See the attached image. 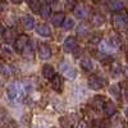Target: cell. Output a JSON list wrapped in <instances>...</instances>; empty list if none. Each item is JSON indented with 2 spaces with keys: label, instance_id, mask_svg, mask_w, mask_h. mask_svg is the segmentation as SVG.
Listing matches in <instances>:
<instances>
[{
  "label": "cell",
  "instance_id": "21",
  "mask_svg": "<svg viewBox=\"0 0 128 128\" xmlns=\"http://www.w3.org/2000/svg\"><path fill=\"white\" fill-rule=\"evenodd\" d=\"M80 66H81V68H82L83 70H86V72L94 70V64H92V62H91L90 59H87V58L82 59V60L80 62Z\"/></svg>",
  "mask_w": 128,
  "mask_h": 128
},
{
  "label": "cell",
  "instance_id": "34",
  "mask_svg": "<svg viewBox=\"0 0 128 128\" xmlns=\"http://www.w3.org/2000/svg\"><path fill=\"white\" fill-rule=\"evenodd\" d=\"M124 76H126V77L128 78V66H127V67L124 68Z\"/></svg>",
  "mask_w": 128,
  "mask_h": 128
},
{
  "label": "cell",
  "instance_id": "23",
  "mask_svg": "<svg viewBox=\"0 0 128 128\" xmlns=\"http://www.w3.org/2000/svg\"><path fill=\"white\" fill-rule=\"evenodd\" d=\"M74 26V20H73V18L72 17H67V18H64V20H63V23H62V27H63V30L64 31H69V30H72V27Z\"/></svg>",
  "mask_w": 128,
  "mask_h": 128
},
{
  "label": "cell",
  "instance_id": "42",
  "mask_svg": "<svg viewBox=\"0 0 128 128\" xmlns=\"http://www.w3.org/2000/svg\"><path fill=\"white\" fill-rule=\"evenodd\" d=\"M127 128H128V124H127Z\"/></svg>",
  "mask_w": 128,
  "mask_h": 128
},
{
  "label": "cell",
  "instance_id": "9",
  "mask_svg": "<svg viewBox=\"0 0 128 128\" xmlns=\"http://www.w3.org/2000/svg\"><path fill=\"white\" fill-rule=\"evenodd\" d=\"M35 28H36L37 35H40L41 37H49V36H51V30L45 23H40V24L35 26Z\"/></svg>",
  "mask_w": 128,
  "mask_h": 128
},
{
  "label": "cell",
  "instance_id": "25",
  "mask_svg": "<svg viewBox=\"0 0 128 128\" xmlns=\"http://www.w3.org/2000/svg\"><path fill=\"white\" fill-rule=\"evenodd\" d=\"M13 73L12 70V67L8 66V64H0V74L3 76H10Z\"/></svg>",
  "mask_w": 128,
  "mask_h": 128
},
{
  "label": "cell",
  "instance_id": "22",
  "mask_svg": "<svg viewBox=\"0 0 128 128\" xmlns=\"http://www.w3.org/2000/svg\"><path fill=\"white\" fill-rule=\"evenodd\" d=\"M122 72V68H120V64L118 62H113L112 63V66H110V74L113 77H116V76H119Z\"/></svg>",
  "mask_w": 128,
  "mask_h": 128
},
{
  "label": "cell",
  "instance_id": "41",
  "mask_svg": "<svg viewBox=\"0 0 128 128\" xmlns=\"http://www.w3.org/2000/svg\"><path fill=\"white\" fill-rule=\"evenodd\" d=\"M0 86H2V80H0Z\"/></svg>",
  "mask_w": 128,
  "mask_h": 128
},
{
  "label": "cell",
  "instance_id": "4",
  "mask_svg": "<svg viewBox=\"0 0 128 128\" xmlns=\"http://www.w3.org/2000/svg\"><path fill=\"white\" fill-rule=\"evenodd\" d=\"M77 48H78L77 40H76V37H73V36L67 37L66 40H64V42H63V50L66 52H72V51L76 50Z\"/></svg>",
  "mask_w": 128,
  "mask_h": 128
},
{
  "label": "cell",
  "instance_id": "14",
  "mask_svg": "<svg viewBox=\"0 0 128 128\" xmlns=\"http://www.w3.org/2000/svg\"><path fill=\"white\" fill-rule=\"evenodd\" d=\"M102 110H104V114H105L106 116H112V115L115 113V110H116L115 104H114L113 101H106V102L104 104Z\"/></svg>",
  "mask_w": 128,
  "mask_h": 128
},
{
  "label": "cell",
  "instance_id": "40",
  "mask_svg": "<svg viewBox=\"0 0 128 128\" xmlns=\"http://www.w3.org/2000/svg\"><path fill=\"white\" fill-rule=\"evenodd\" d=\"M27 2H28V3H31V2H32V0H27Z\"/></svg>",
  "mask_w": 128,
  "mask_h": 128
},
{
  "label": "cell",
  "instance_id": "3",
  "mask_svg": "<svg viewBox=\"0 0 128 128\" xmlns=\"http://www.w3.org/2000/svg\"><path fill=\"white\" fill-rule=\"evenodd\" d=\"M128 23V19L127 16L123 13H116L112 17V24L115 30H123Z\"/></svg>",
  "mask_w": 128,
  "mask_h": 128
},
{
  "label": "cell",
  "instance_id": "1",
  "mask_svg": "<svg viewBox=\"0 0 128 128\" xmlns=\"http://www.w3.org/2000/svg\"><path fill=\"white\" fill-rule=\"evenodd\" d=\"M31 90V84L28 81L23 80V81H13L8 84L6 87V95L8 99L10 101H16V102H20L23 101L27 92Z\"/></svg>",
  "mask_w": 128,
  "mask_h": 128
},
{
  "label": "cell",
  "instance_id": "11",
  "mask_svg": "<svg viewBox=\"0 0 128 128\" xmlns=\"http://www.w3.org/2000/svg\"><path fill=\"white\" fill-rule=\"evenodd\" d=\"M51 87L56 92H62V90H63V78H62V76L55 74V76L51 78Z\"/></svg>",
  "mask_w": 128,
  "mask_h": 128
},
{
  "label": "cell",
  "instance_id": "8",
  "mask_svg": "<svg viewBox=\"0 0 128 128\" xmlns=\"http://www.w3.org/2000/svg\"><path fill=\"white\" fill-rule=\"evenodd\" d=\"M51 56V50L46 44H40L38 45V58L42 60H46Z\"/></svg>",
  "mask_w": 128,
  "mask_h": 128
},
{
  "label": "cell",
  "instance_id": "12",
  "mask_svg": "<svg viewBox=\"0 0 128 128\" xmlns=\"http://www.w3.org/2000/svg\"><path fill=\"white\" fill-rule=\"evenodd\" d=\"M106 5H108V9L110 12H119L123 8V2L122 0H109V3Z\"/></svg>",
  "mask_w": 128,
  "mask_h": 128
},
{
  "label": "cell",
  "instance_id": "39",
  "mask_svg": "<svg viewBox=\"0 0 128 128\" xmlns=\"http://www.w3.org/2000/svg\"><path fill=\"white\" fill-rule=\"evenodd\" d=\"M48 2H49V3H50V2H54V0H48Z\"/></svg>",
  "mask_w": 128,
  "mask_h": 128
},
{
  "label": "cell",
  "instance_id": "5",
  "mask_svg": "<svg viewBox=\"0 0 128 128\" xmlns=\"http://www.w3.org/2000/svg\"><path fill=\"white\" fill-rule=\"evenodd\" d=\"M28 41L30 40H28L27 35H19L18 37H16V40H14V49H16V51H18V52L23 51L24 48L28 44Z\"/></svg>",
  "mask_w": 128,
  "mask_h": 128
},
{
  "label": "cell",
  "instance_id": "16",
  "mask_svg": "<svg viewBox=\"0 0 128 128\" xmlns=\"http://www.w3.org/2000/svg\"><path fill=\"white\" fill-rule=\"evenodd\" d=\"M104 20H105V18H104L102 14L95 13V14H92V17H91V19H90V22H91V24H92L94 27H100V26H102Z\"/></svg>",
  "mask_w": 128,
  "mask_h": 128
},
{
  "label": "cell",
  "instance_id": "37",
  "mask_svg": "<svg viewBox=\"0 0 128 128\" xmlns=\"http://www.w3.org/2000/svg\"><path fill=\"white\" fill-rule=\"evenodd\" d=\"M0 34H3V26H2V23H0Z\"/></svg>",
  "mask_w": 128,
  "mask_h": 128
},
{
  "label": "cell",
  "instance_id": "28",
  "mask_svg": "<svg viewBox=\"0 0 128 128\" xmlns=\"http://www.w3.org/2000/svg\"><path fill=\"white\" fill-rule=\"evenodd\" d=\"M87 32H88V27L84 23H80L77 26V35L78 36H84V35H87Z\"/></svg>",
  "mask_w": 128,
  "mask_h": 128
},
{
  "label": "cell",
  "instance_id": "20",
  "mask_svg": "<svg viewBox=\"0 0 128 128\" xmlns=\"http://www.w3.org/2000/svg\"><path fill=\"white\" fill-rule=\"evenodd\" d=\"M42 76H44L45 78H48V80H51L52 77L55 76V70H54V68H52L51 66H49V64L44 66V68H42Z\"/></svg>",
  "mask_w": 128,
  "mask_h": 128
},
{
  "label": "cell",
  "instance_id": "32",
  "mask_svg": "<svg viewBox=\"0 0 128 128\" xmlns=\"http://www.w3.org/2000/svg\"><path fill=\"white\" fill-rule=\"evenodd\" d=\"M94 128H105V126H104L102 123L98 122V123H95V124H94Z\"/></svg>",
  "mask_w": 128,
  "mask_h": 128
},
{
  "label": "cell",
  "instance_id": "43",
  "mask_svg": "<svg viewBox=\"0 0 128 128\" xmlns=\"http://www.w3.org/2000/svg\"><path fill=\"white\" fill-rule=\"evenodd\" d=\"M127 3H128V0H127Z\"/></svg>",
  "mask_w": 128,
  "mask_h": 128
},
{
  "label": "cell",
  "instance_id": "18",
  "mask_svg": "<svg viewBox=\"0 0 128 128\" xmlns=\"http://www.w3.org/2000/svg\"><path fill=\"white\" fill-rule=\"evenodd\" d=\"M99 49H100V51L101 52H104V54H105V52H108V51H114L115 50V48L110 44V42L108 41V40H105V41H100L99 42Z\"/></svg>",
  "mask_w": 128,
  "mask_h": 128
},
{
  "label": "cell",
  "instance_id": "35",
  "mask_svg": "<svg viewBox=\"0 0 128 128\" xmlns=\"http://www.w3.org/2000/svg\"><path fill=\"white\" fill-rule=\"evenodd\" d=\"M12 3H14V4H20L22 3V0H10Z\"/></svg>",
  "mask_w": 128,
  "mask_h": 128
},
{
  "label": "cell",
  "instance_id": "19",
  "mask_svg": "<svg viewBox=\"0 0 128 128\" xmlns=\"http://www.w3.org/2000/svg\"><path fill=\"white\" fill-rule=\"evenodd\" d=\"M64 14L63 13H60V12H58V13H55L54 16L51 17V24L52 26H55V27H59V26H62V23H63V20H64Z\"/></svg>",
  "mask_w": 128,
  "mask_h": 128
},
{
  "label": "cell",
  "instance_id": "6",
  "mask_svg": "<svg viewBox=\"0 0 128 128\" xmlns=\"http://www.w3.org/2000/svg\"><path fill=\"white\" fill-rule=\"evenodd\" d=\"M87 84H88V87L91 90H96V91H98V90H101L102 88L104 81L101 78H99L98 76H91L87 80Z\"/></svg>",
  "mask_w": 128,
  "mask_h": 128
},
{
  "label": "cell",
  "instance_id": "31",
  "mask_svg": "<svg viewBox=\"0 0 128 128\" xmlns=\"http://www.w3.org/2000/svg\"><path fill=\"white\" fill-rule=\"evenodd\" d=\"M77 128H87V123L84 120H81L78 124H77Z\"/></svg>",
  "mask_w": 128,
  "mask_h": 128
},
{
  "label": "cell",
  "instance_id": "26",
  "mask_svg": "<svg viewBox=\"0 0 128 128\" xmlns=\"http://www.w3.org/2000/svg\"><path fill=\"white\" fill-rule=\"evenodd\" d=\"M100 41H101V35L98 34V32H94V34H91L88 36V42L90 44H99Z\"/></svg>",
  "mask_w": 128,
  "mask_h": 128
},
{
  "label": "cell",
  "instance_id": "15",
  "mask_svg": "<svg viewBox=\"0 0 128 128\" xmlns=\"http://www.w3.org/2000/svg\"><path fill=\"white\" fill-rule=\"evenodd\" d=\"M104 104H105L104 96H95V98L92 99V101H91V106L96 110H101L104 108Z\"/></svg>",
  "mask_w": 128,
  "mask_h": 128
},
{
  "label": "cell",
  "instance_id": "10",
  "mask_svg": "<svg viewBox=\"0 0 128 128\" xmlns=\"http://www.w3.org/2000/svg\"><path fill=\"white\" fill-rule=\"evenodd\" d=\"M22 26H23V28L27 30V31L34 30L35 26H36V24H35V18L32 17V16H30V14L23 16V18H22Z\"/></svg>",
  "mask_w": 128,
  "mask_h": 128
},
{
  "label": "cell",
  "instance_id": "13",
  "mask_svg": "<svg viewBox=\"0 0 128 128\" xmlns=\"http://www.w3.org/2000/svg\"><path fill=\"white\" fill-rule=\"evenodd\" d=\"M13 56V51L9 46L4 45V44H0V58L3 59H10Z\"/></svg>",
  "mask_w": 128,
  "mask_h": 128
},
{
  "label": "cell",
  "instance_id": "2",
  "mask_svg": "<svg viewBox=\"0 0 128 128\" xmlns=\"http://www.w3.org/2000/svg\"><path fill=\"white\" fill-rule=\"evenodd\" d=\"M59 69H60L62 76H63V77H67L68 80H74V78L77 77V70L74 69L72 66H69V64H68L67 62L60 63Z\"/></svg>",
  "mask_w": 128,
  "mask_h": 128
},
{
  "label": "cell",
  "instance_id": "36",
  "mask_svg": "<svg viewBox=\"0 0 128 128\" xmlns=\"http://www.w3.org/2000/svg\"><path fill=\"white\" fill-rule=\"evenodd\" d=\"M124 114H126V116H127V118H128V108L124 110Z\"/></svg>",
  "mask_w": 128,
  "mask_h": 128
},
{
  "label": "cell",
  "instance_id": "38",
  "mask_svg": "<svg viewBox=\"0 0 128 128\" xmlns=\"http://www.w3.org/2000/svg\"><path fill=\"white\" fill-rule=\"evenodd\" d=\"M126 37H127V38H128V30H127V31H126Z\"/></svg>",
  "mask_w": 128,
  "mask_h": 128
},
{
  "label": "cell",
  "instance_id": "33",
  "mask_svg": "<svg viewBox=\"0 0 128 128\" xmlns=\"http://www.w3.org/2000/svg\"><path fill=\"white\" fill-rule=\"evenodd\" d=\"M123 94H124V98H126V100H128V84L124 87V91H123Z\"/></svg>",
  "mask_w": 128,
  "mask_h": 128
},
{
  "label": "cell",
  "instance_id": "27",
  "mask_svg": "<svg viewBox=\"0 0 128 128\" xmlns=\"http://www.w3.org/2000/svg\"><path fill=\"white\" fill-rule=\"evenodd\" d=\"M95 56H96V59H99V60L102 62V63H106V62H110V60H112V58H110L109 55L104 54V52H101V51H96V52H95Z\"/></svg>",
  "mask_w": 128,
  "mask_h": 128
},
{
  "label": "cell",
  "instance_id": "30",
  "mask_svg": "<svg viewBox=\"0 0 128 128\" xmlns=\"http://www.w3.org/2000/svg\"><path fill=\"white\" fill-rule=\"evenodd\" d=\"M109 94L113 96V98H119V95H120V87L118 86V84H114V86H112L109 88Z\"/></svg>",
  "mask_w": 128,
  "mask_h": 128
},
{
  "label": "cell",
  "instance_id": "24",
  "mask_svg": "<svg viewBox=\"0 0 128 128\" xmlns=\"http://www.w3.org/2000/svg\"><path fill=\"white\" fill-rule=\"evenodd\" d=\"M38 13H40V17L41 18H44V19H48L50 13H51V10H50V6L49 5H42L41 9L38 10Z\"/></svg>",
  "mask_w": 128,
  "mask_h": 128
},
{
  "label": "cell",
  "instance_id": "17",
  "mask_svg": "<svg viewBox=\"0 0 128 128\" xmlns=\"http://www.w3.org/2000/svg\"><path fill=\"white\" fill-rule=\"evenodd\" d=\"M16 36H17V34H16V31H14L13 28H6V30L3 31V38H4V41H6V42L14 41V40H16Z\"/></svg>",
  "mask_w": 128,
  "mask_h": 128
},
{
  "label": "cell",
  "instance_id": "7",
  "mask_svg": "<svg viewBox=\"0 0 128 128\" xmlns=\"http://www.w3.org/2000/svg\"><path fill=\"white\" fill-rule=\"evenodd\" d=\"M73 14L76 16L77 18H80V19H84V18L88 16V9L84 6V5H82V4L76 5V6L73 8Z\"/></svg>",
  "mask_w": 128,
  "mask_h": 128
},
{
  "label": "cell",
  "instance_id": "29",
  "mask_svg": "<svg viewBox=\"0 0 128 128\" xmlns=\"http://www.w3.org/2000/svg\"><path fill=\"white\" fill-rule=\"evenodd\" d=\"M41 6H42V4H41L40 0H32V2L30 3V8H31L32 12H38V10L41 9Z\"/></svg>",
  "mask_w": 128,
  "mask_h": 128
}]
</instances>
